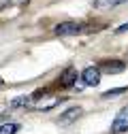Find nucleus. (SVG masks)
I'll list each match as a JSON object with an SVG mask.
<instances>
[{"label":"nucleus","instance_id":"nucleus-2","mask_svg":"<svg viewBox=\"0 0 128 134\" xmlns=\"http://www.w3.org/2000/svg\"><path fill=\"white\" fill-rule=\"evenodd\" d=\"M81 81H83V85L96 87L100 83V68L98 66H88V68L81 72Z\"/></svg>","mask_w":128,"mask_h":134},{"label":"nucleus","instance_id":"nucleus-13","mask_svg":"<svg viewBox=\"0 0 128 134\" xmlns=\"http://www.w3.org/2000/svg\"><path fill=\"white\" fill-rule=\"evenodd\" d=\"M0 85H2V81H0Z\"/></svg>","mask_w":128,"mask_h":134},{"label":"nucleus","instance_id":"nucleus-6","mask_svg":"<svg viewBox=\"0 0 128 134\" xmlns=\"http://www.w3.org/2000/svg\"><path fill=\"white\" fill-rule=\"evenodd\" d=\"M124 132H128V119L118 117V119L111 124V134H124Z\"/></svg>","mask_w":128,"mask_h":134},{"label":"nucleus","instance_id":"nucleus-4","mask_svg":"<svg viewBox=\"0 0 128 134\" xmlns=\"http://www.w3.org/2000/svg\"><path fill=\"white\" fill-rule=\"evenodd\" d=\"M81 115V107H68L66 111H64L60 117H58V124H62V126H66V124H73L77 117Z\"/></svg>","mask_w":128,"mask_h":134},{"label":"nucleus","instance_id":"nucleus-3","mask_svg":"<svg viewBox=\"0 0 128 134\" xmlns=\"http://www.w3.org/2000/svg\"><path fill=\"white\" fill-rule=\"evenodd\" d=\"M98 68H100V72L118 75V72H122L126 68V62H122V60H105V62H100Z\"/></svg>","mask_w":128,"mask_h":134},{"label":"nucleus","instance_id":"nucleus-10","mask_svg":"<svg viewBox=\"0 0 128 134\" xmlns=\"http://www.w3.org/2000/svg\"><path fill=\"white\" fill-rule=\"evenodd\" d=\"M30 98H32V96H22V98H15V100H11V107H22V104H28V102H30Z\"/></svg>","mask_w":128,"mask_h":134},{"label":"nucleus","instance_id":"nucleus-5","mask_svg":"<svg viewBox=\"0 0 128 134\" xmlns=\"http://www.w3.org/2000/svg\"><path fill=\"white\" fill-rule=\"evenodd\" d=\"M75 83H77V70L75 68H66L60 75V85L62 87H73Z\"/></svg>","mask_w":128,"mask_h":134},{"label":"nucleus","instance_id":"nucleus-9","mask_svg":"<svg viewBox=\"0 0 128 134\" xmlns=\"http://www.w3.org/2000/svg\"><path fill=\"white\" fill-rule=\"evenodd\" d=\"M128 87H113V90H107V92H103V98L105 100H109V98H115V96H120V94H124Z\"/></svg>","mask_w":128,"mask_h":134},{"label":"nucleus","instance_id":"nucleus-7","mask_svg":"<svg viewBox=\"0 0 128 134\" xmlns=\"http://www.w3.org/2000/svg\"><path fill=\"white\" fill-rule=\"evenodd\" d=\"M128 2V0H94V9H111V7H120Z\"/></svg>","mask_w":128,"mask_h":134},{"label":"nucleus","instance_id":"nucleus-12","mask_svg":"<svg viewBox=\"0 0 128 134\" xmlns=\"http://www.w3.org/2000/svg\"><path fill=\"white\" fill-rule=\"evenodd\" d=\"M120 117H124V119H128V107H124V109H122V113H120Z\"/></svg>","mask_w":128,"mask_h":134},{"label":"nucleus","instance_id":"nucleus-11","mask_svg":"<svg viewBox=\"0 0 128 134\" xmlns=\"http://www.w3.org/2000/svg\"><path fill=\"white\" fill-rule=\"evenodd\" d=\"M115 32H118V34H122V32H128V21H126V24H122V26H120Z\"/></svg>","mask_w":128,"mask_h":134},{"label":"nucleus","instance_id":"nucleus-8","mask_svg":"<svg viewBox=\"0 0 128 134\" xmlns=\"http://www.w3.org/2000/svg\"><path fill=\"white\" fill-rule=\"evenodd\" d=\"M17 132H19V124H15V121L0 126V134H17Z\"/></svg>","mask_w":128,"mask_h":134},{"label":"nucleus","instance_id":"nucleus-1","mask_svg":"<svg viewBox=\"0 0 128 134\" xmlns=\"http://www.w3.org/2000/svg\"><path fill=\"white\" fill-rule=\"evenodd\" d=\"M88 28H86V24H81V21H62V24H58L56 26V34L58 36H73V34H81V32H86Z\"/></svg>","mask_w":128,"mask_h":134}]
</instances>
